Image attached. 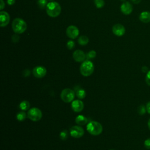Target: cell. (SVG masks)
I'll use <instances>...</instances> for the list:
<instances>
[{"instance_id":"cell-1","label":"cell","mask_w":150,"mask_h":150,"mask_svg":"<svg viewBox=\"0 0 150 150\" xmlns=\"http://www.w3.org/2000/svg\"><path fill=\"white\" fill-rule=\"evenodd\" d=\"M46 11L47 14L52 17V18H55L58 16L62 11V8L59 4L55 1H52L47 4Z\"/></svg>"},{"instance_id":"cell-2","label":"cell","mask_w":150,"mask_h":150,"mask_svg":"<svg viewBox=\"0 0 150 150\" xmlns=\"http://www.w3.org/2000/svg\"><path fill=\"white\" fill-rule=\"evenodd\" d=\"M12 28L13 31L16 34H21L26 30L27 24L23 19L16 18L12 21Z\"/></svg>"},{"instance_id":"cell-3","label":"cell","mask_w":150,"mask_h":150,"mask_svg":"<svg viewBox=\"0 0 150 150\" xmlns=\"http://www.w3.org/2000/svg\"><path fill=\"white\" fill-rule=\"evenodd\" d=\"M87 131L93 135H98L103 131L101 124L97 121H91L87 125Z\"/></svg>"},{"instance_id":"cell-4","label":"cell","mask_w":150,"mask_h":150,"mask_svg":"<svg viewBox=\"0 0 150 150\" xmlns=\"http://www.w3.org/2000/svg\"><path fill=\"white\" fill-rule=\"evenodd\" d=\"M94 67L93 63L90 60L84 61L80 67L81 74L84 76H89L94 71Z\"/></svg>"},{"instance_id":"cell-5","label":"cell","mask_w":150,"mask_h":150,"mask_svg":"<svg viewBox=\"0 0 150 150\" xmlns=\"http://www.w3.org/2000/svg\"><path fill=\"white\" fill-rule=\"evenodd\" d=\"M75 96L74 91L70 88H65L62 90L60 94L61 99L65 103L71 102Z\"/></svg>"},{"instance_id":"cell-6","label":"cell","mask_w":150,"mask_h":150,"mask_svg":"<svg viewBox=\"0 0 150 150\" xmlns=\"http://www.w3.org/2000/svg\"><path fill=\"white\" fill-rule=\"evenodd\" d=\"M27 115L30 120L33 121H38L42 118V112L40 109L33 107L28 111Z\"/></svg>"},{"instance_id":"cell-7","label":"cell","mask_w":150,"mask_h":150,"mask_svg":"<svg viewBox=\"0 0 150 150\" xmlns=\"http://www.w3.org/2000/svg\"><path fill=\"white\" fill-rule=\"evenodd\" d=\"M70 134L71 137L75 138H79L84 135V131L82 127L78 125H75L73 126L70 128Z\"/></svg>"},{"instance_id":"cell-8","label":"cell","mask_w":150,"mask_h":150,"mask_svg":"<svg viewBox=\"0 0 150 150\" xmlns=\"http://www.w3.org/2000/svg\"><path fill=\"white\" fill-rule=\"evenodd\" d=\"M66 35L70 39H74L79 36V30L76 26L70 25L66 29Z\"/></svg>"},{"instance_id":"cell-9","label":"cell","mask_w":150,"mask_h":150,"mask_svg":"<svg viewBox=\"0 0 150 150\" xmlns=\"http://www.w3.org/2000/svg\"><path fill=\"white\" fill-rule=\"evenodd\" d=\"M112 31L115 35L117 36H122L125 33V29L122 25L120 23H117L112 26Z\"/></svg>"},{"instance_id":"cell-10","label":"cell","mask_w":150,"mask_h":150,"mask_svg":"<svg viewBox=\"0 0 150 150\" xmlns=\"http://www.w3.org/2000/svg\"><path fill=\"white\" fill-rule=\"evenodd\" d=\"M120 9L123 14L125 15H128L132 13L133 10V6L129 2L125 1L121 4L120 6Z\"/></svg>"},{"instance_id":"cell-11","label":"cell","mask_w":150,"mask_h":150,"mask_svg":"<svg viewBox=\"0 0 150 150\" xmlns=\"http://www.w3.org/2000/svg\"><path fill=\"white\" fill-rule=\"evenodd\" d=\"M47 70L46 68L42 66H38L35 67L33 69V74L35 77L37 78H42L46 74Z\"/></svg>"},{"instance_id":"cell-12","label":"cell","mask_w":150,"mask_h":150,"mask_svg":"<svg viewBox=\"0 0 150 150\" xmlns=\"http://www.w3.org/2000/svg\"><path fill=\"white\" fill-rule=\"evenodd\" d=\"M10 21V16L9 13L5 11L0 12V26L5 27L7 26Z\"/></svg>"},{"instance_id":"cell-13","label":"cell","mask_w":150,"mask_h":150,"mask_svg":"<svg viewBox=\"0 0 150 150\" xmlns=\"http://www.w3.org/2000/svg\"><path fill=\"white\" fill-rule=\"evenodd\" d=\"M71 108L74 112H81L84 108V104L79 100H74L71 103Z\"/></svg>"},{"instance_id":"cell-14","label":"cell","mask_w":150,"mask_h":150,"mask_svg":"<svg viewBox=\"0 0 150 150\" xmlns=\"http://www.w3.org/2000/svg\"><path fill=\"white\" fill-rule=\"evenodd\" d=\"M73 57L76 62H81L84 60L86 56L83 51L81 50H76L74 52L73 54Z\"/></svg>"},{"instance_id":"cell-15","label":"cell","mask_w":150,"mask_h":150,"mask_svg":"<svg viewBox=\"0 0 150 150\" xmlns=\"http://www.w3.org/2000/svg\"><path fill=\"white\" fill-rule=\"evenodd\" d=\"M139 19L141 22L147 23L150 22V12L149 11H143L139 16Z\"/></svg>"},{"instance_id":"cell-16","label":"cell","mask_w":150,"mask_h":150,"mask_svg":"<svg viewBox=\"0 0 150 150\" xmlns=\"http://www.w3.org/2000/svg\"><path fill=\"white\" fill-rule=\"evenodd\" d=\"M75 121H76V122L80 125H85L87 124L88 121L87 118L82 115H79L77 116L75 119Z\"/></svg>"},{"instance_id":"cell-17","label":"cell","mask_w":150,"mask_h":150,"mask_svg":"<svg viewBox=\"0 0 150 150\" xmlns=\"http://www.w3.org/2000/svg\"><path fill=\"white\" fill-rule=\"evenodd\" d=\"M88 42H89V39H88V37L85 35L80 36L78 39L79 44H80V45H82V46L86 45L88 43Z\"/></svg>"},{"instance_id":"cell-18","label":"cell","mask_w":150,"mask_h":150,"mask_svg":"<svg viewBox=\"0 0 150 150\" xmlns=\"http://www.w3.org/2000/svg\"><path fill=\"white\" fill-rule=\"evenodd\" d=\"M19 107L22 110H27L30 107V103L29 101L25 100L22 101L19 104Z\"/></svg>"},{"instance_id":"cell-19","label":"cell","mask_w":150,"mask_h":150,"mask_svg":"<svg viewBox=\"0 0 150 150\" xmlns=\"http://www.w3.org/2000/svg\"><path fill=\"white\" fill-rule=\"evenodd\" d=\"M86 91L82 88H79L76 91V96L80 99H83L86 97Z\"/></svg>"},{"instance_id":"cell-20","label":"cell","mask_w":150,"mask_h":150,"mask_svg":"<svg viewBox=\"0 0 150 150\" xmlns=\"http://www.w3.org/2000/svg\"><path fill=\"white\" fill-rule=\"evenodd\" d=\"M47 1V0H38L37 4L40 9H44L46 8V6L48 4Z\"/></svg>"},{"instance_id":"cell-21","label":"cell","mask_w":150,"mask_h":150,"mask_svg":"<svg viewBox=\"0 0 150 150\" xmlns=\"http://www.w3.org/2000/svg\"><path fill=\"white\" fill-rule=\"evenodd\" d=\"M26 113L23 111H20L19 112L17 115H16V118L18 121H23L25 120V119L26 118Z\"/></svg>"},{"instance_id":"cell-22","label":"cell","mask_w":150,"mask_h":150,"mask_svg":"<svg viewBox=\"0 0 150 150\" xmlns=\"http://www.w3.org/2000/svg\"><path fill=\"white\" fill-rule=\"evenodd\" d=\"M94 4L97 8H101L104 6V0H94Z\"/></svg>"},{"instance_id":"cell-23","label":"cell","mask_w":150,"mask_h":150,"mask_svg":"<svg viewBox=\"0 0 150 150\" xmlns=\"http://www.w3.org/2000/svg\"><path fill=\"white\" fill-rule=\"evenodd\" d=\"M96 52L94 50H90L89 52L87 53V55H86V57L87 59H93L94 57H96Z\"/></svg>"},{"instance_id":"cell-24","label":"cell","mask_w":150,"mask_h":150,"mask_svg":"<svg viewBox=\"0 0 150 150\" xmlns=\"http://www.w3.org/2000/svg\"><path fill=\"white\" fill-rule=\"evenodd\" d=\"M146 108L144 107V105H141L140 106H139L138 108V112L140 115H144L145 112H146Z\"/></svg>"},{"instance_id":"cell-25","label":"cell","mask_w":150,"mask_h":150,"mask_svg":"<svg viewBox=\"0 0 150 150\" xmlns=\"http://www.w3.org/2000/svg\"><path fill=\"white\" fill-rule=\"evenodd\" d=\"M66 45H67V47L69 50H71V49H73L74 47V46H75V43H74V41L70 40H69V41L67 42Z\"/></svg>"},{"instance_id":"cell-26","label":"cell","mask_w":150,"mask_h":150,"mask_svg":"<svg viewBox=\"0 0 150 150\" xmlns=\"http://www.w3.org/2000/svg\"><path fill=\"white\" fill-rule=\"evenodd\" d=\"M145 81L146 83L150 86V70L148 71L146 74L145 77Z\"/></svg>"},{"instance_id":"cell-27","label":"cell","mask_w":150,"mask_h":150,"mask_svg":"<svg viewBox=\"0 0 150 150\" xmlns=\"http://www.w3.org/2000/svg\"><path fill=\"white\" fill-rule=\"evenodd\" d=\"M144 146L146 149H150V138L146 139L144 141Z\"/></svg>"},{"instance_id":"cell-28","label":"cell","mask_w":150,"mask_h":150,"mask_svg":"<svg viewBox=\"0 0 150 150\" xmlns=\"http://www.w3.org/2000/svg\"><path fill=\"white\" fill-rule=\"evenodd\" d=\"M60 137L62 139H66L67 137V134L66 131H63L60 132Z\"/></svg>"},{"instance_id":"cell-29","label":"cell","mask_w":150,"mask_h":150,"mask_svg":"<svg viewBox=\"0 0 150 150\" xmlns=\"http://www.w3.org/2000/svg\"><path fill=\"white\" fill-rule=\"evenodd\" d=\"M19 37L16 35H13L12 36V42H14V43H16L18 42V41L19 40Z\"/></svg>"},{"instance_id":"cell-30","label":"cell","mask_w":150,"mask_h":150,"mask_svg":"<svg viewBox=\"0 0 150 150\" xmlns=\"http://www.w3.org/2000/svg\"><path fill=\"white\" fill-rule=\"evenodd\" d=\"M146 109L147 112L150 114V101L148 102L146 105Z\"/></svg>"},{"instance_id":"cell-31","label":"cell","mask_w":150,"mask_h":150,"mask_svg":"<svg viewBox=\"0 0 150 150\" xmlns=\"http://www.w3.org/2000/svg\"><path fill=\"white\" fill-rule=\"evenodd\" d=\"M15 0H7V3L9 5H12L15 4Z\"/></svg>"},{"instance_id":"cell-32","label":"cell","mask_w":150,"mask_h":150,"mask_svg":"<svg viewBox=\"0 0 150 150\" xmlns=\"http://www.w3.org/2000/svg\"><path fill=\"white\" fill-rule=\"evenodd\" d=\"M0 2H1V5H1V9L2 10L4 8L5 5V2L3 0H0Z\"/></svg>"},{"instance_id":"cell-33","label":"cell","mask_w":150,"mask_h":150,"mask_svg":"<svg viewBox=\"0 0 150 150\" xmlns=\"http://www.w3.org/2000/svg\"><path fill=\"white\" fill-rule=\"evenodd\" d=\"M131 1L134 4H138L141 2V0H131Z\"/></svg>"},{"instance_id":"cell-34","label":"cell","mask_w":150,"mask_h":150,"mask_svg":"<svg viewBox=\"0 0 150 150\" xmlns=\"http://www.w3.org/2000/svg\"><path fill=\"white\" fill-rule=\"evenodd\" d=\"M147 70H148V69H147V67L146 66H144V67H142V71L143 72H146L147 71Z\"/></svg>"},{"instance_id":"cell-35","label":"cell","mask_w":150,"mask_h":150,"mask_svg":"<svg viewBox=\"0 0 150 150\" xmlns=\"http://www.w3.org/2000/svg\"><path fill=\"white\" fill-rule=\"evenodd\" d=\"M148 128H149V129L150 130V118L149 119L148 122Z\"/></svg>"},{"instance_id":"cell-36","label":"cell","mask_w":150,"mask_h":150,"mask_svg":"<svg viewBox=\"0 0 150 150\" xmlns=\"http://www.w3.org/2000/svg\"><path fill=\"white\" fill-rule=\"evenodd\" d=\"M120 1H122V2H125L126 0H120Z\"/></svg>"},{"instance_id":"cell-37","label":"cell","mask_w":150,"mask_h":150,"mask_svg":"<svg viewBox=\"0 0 150 150\" xmlns=\"http://www.w3.org/2000/svg\"><path fill=\"white\" fill-rule=\"evenodd\" d=\"M48 1H53V0H48Z\"/></svg>"},{"instance_id":"cell-38","label":"cell","mask_w":150,"mask_h":150,"mask_svg":"<svg viewBox=\"0 0 150 150\" xmlns=\"http://www.w3.org/2000/svg\"><path fill=\"white\" fill-rule=\"evenodd\" d=\"M110 150H114V149H110Z\"/></svg>"}]
</instances>
